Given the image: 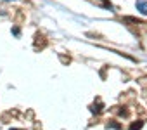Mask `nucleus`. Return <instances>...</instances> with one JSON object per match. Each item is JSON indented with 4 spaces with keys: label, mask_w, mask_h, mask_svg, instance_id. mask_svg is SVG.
Here are the masks:
<instances>
[{
    "label": "nucleus",
    "mask_w": 147,
    "mask_h": 130,
    "mask_svg": "<svg viewBox=\"0 0 147 130\" xmlns=\"http://www.w3.org/2000/svg\"><path fill=\"white\" fill-rule=\"evenodd\" d=\"M140 127H142V123H133V125L130 127V130H138Z\"/></svg>",
    "instance_id": "2"
},
{
    "label": "nucleus",
    "mask_w": 147,
    "mask_h": 130,
    "mask_svg": "<svg viewBox=\"0 0 147 130\" xmlns=\"http://www.w3.org/2000/svg\"><path fill=\"white\" fill-rule=\"evenodd\" d=\"M137 11H140V14L147 16V2L145 0H137Z\"/></svg>",
    "instance_id": "1"
}]
</instances>
